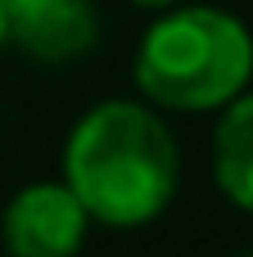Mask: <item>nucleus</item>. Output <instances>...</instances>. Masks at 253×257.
<instances>
[{"instance_id": "obj_4", "label": "nucleus", "mask_w": 253, "mask_h": 257, "mask_svg": "<svg viewBox=\"0 0 253 257\" xmlns=\"http://www.w3.org/2000/svg\"><path fill=\"white\" fill-rule=\"evenodd\" d=\"M0 23L36 59H72L95 41L91 0H0Z\"/></svg>"}, {"instance_id": "obj_1", "label": "nucleus", "mask_w": 253, "mask_h": 257, "mask_svg": "<svg viewBox=\"0 0 253 257\" xmlns=\"http://www.w3.org/2000/svg\"><path fill=\"white\" fill-rule=\"evenodd\" d=\"M63 172L86 217L140 226L158 217L177 190V145L140 104H100L72 131Z\"/></svg>"}, {"instance_id": "obj_3", "label": "nucleus", "mask_w": 253, "mask_h": 257, "mask_svg": "<svg viewBox=\"0 0 253 257\" xmlns=\"http://www.w3.org/2000/svg\"><path fill=\"white\" fill-rule=\"evenodd\" d=\"M86 235V208L68 185H32L14 199L5 217V239L14 257H72Z\"/></svg>"}, {"instance_id": "obj_2", "label": "nucleus", "mask_w": 253, "mask_h": 257, "mask_svg": "<svg viewBox=\"0 0 253 257\" xmlns=\"http://www.w3.org/2000/svg\"><path fill=\"white\" fill-rule=\"evenodd\" d=\"M253 72L249 32L222 9H181L163 18L136 59V81L167 108H217Z\"/></svg>"}, {"instance_id": "obj_6", "label": "nucleus", "mask_w": 253, "mask_h": 257, "mask_svg": "<svg viewBox=\"0 0 253 257\" xmlns=\"http://www.w3.org/2000/svg\"><path fill=\"white\" fill-rule=\"evenodd\" d=\"M136 5H167V0H136Z\"/></svg>"}, {"instance_id": "obj_5", "label": "nucleus", "mask_w": 253, "mask_h": 257, "mask_svg": "<svg viewBox=\"0 0 253 257\" xmlns=\"http://www.w3.org/2000/svg\"><path fill=\"white\" fill-rule=\"evenodd\" d=\"M217 181L240 208L253 212V95L235 99L217 126Z\"/></svg>"}, {"instance_id": "obj_7", "label": "nucleus", "mask_w": 253, "mask_h": 257, "mask_svg": "<svg viewBox=\"0 0 253 257\" xmlns=\"http://www.w3.org/2000/svg\"><path fill=\"white\" fill-rule=\"evenodd\" d=\"M0 36H5V23H0Z\"/></svg>"}]
</instances>
